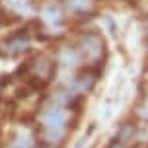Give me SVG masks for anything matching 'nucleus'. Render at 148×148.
I'll use <instances>...</instances> for the list:
<instances>
[{
	"instance_id": "f257e3e1",
	"label": "nucleus",
	"mask_w": 148,
	"mask_h": 148,
	"mask_svg": "<svg viewBox=\"0 0 148 148\" xmlns=\"http://www.w3.org/2000/svg\"><path fill=\"white\" fill-rule=\"evenodd\" d=\"M33 25L43 39H59L68 33L72 22L62 6V0H39Z\"/></svg>"
},
{
	"instance_id": "f03ea898",
	"label": "nucleus",
	"mask_w": 148,
	"mask_h": 148,
	"mask_svg": "<svg viewBox=\"0 0 148 148\" xmlns=\"http://www.w3.org/2000/svg\"><path fill=\"white\" fill-rule=\"evenodd\" d=\"M72 41L82 57L84 68L101 70V66L107 62V57H109V47H107V39L103 33L96 27H82L76 31Z\"/></svg>"
},
{
	"instance_id": "7ed1b4c3",
	"label": "nucleus",
	"mask_w": 148,
	"mask_h": 148,
	"mask_svg": "<svg viewBox=\"0 0 148 148\" xmlns=\"http://www.w3.org/2000/svg\"><path fill=\"white\" fill-rule=\"evenodd\" d=\"M39 0H0V14L8 23L31 25L37 18Z\"/></svg>"
},
{
	"instance_id": "20e7f679",
	"label": "nucleus",
	"mask_w": 148,
	"mask_h": 148,
	"mask_svg": "<svg viewBox=\"0 0 148 148\" xmlns=\"http://www.w3.org/2000/svg\"><path fill=\"white\" fill-rule=\"evenodd\" d=\"M62 6L72 23H86L96 18L101 8V0H62Z\"/></svg>"
}]
</instances>
